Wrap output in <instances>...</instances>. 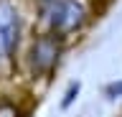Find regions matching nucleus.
<instances>
[{"instance_id": "obj_1", "label": "nucleus", "mask_w": 122, "mask_h": 117, "mask_svg": "<svg viewBox=\"0 0 122 117\" xmlns=\"http://www.w3.org/2000/svg\"><path fill=\"white\" fill-rule=\"evenodd\" d=\"M92 18V3L89 0H61L56 8L38 18L46 33H53L56 38L66 41L76 33H81L86 28Z\"/></svg>"}, {"instance_id": "obj_2", "label": "nucleus", "mask_w": 122, "mask_h": 117, "mask_svg": "<svg viewBox=\"0 0 122 117\" xmlns=\"http://www.w3.org/2000/svg\"><path fill=\"white\" fill-rule=\"evenodd\" d=\"M64 43L66 41L56 38L53 33H36L28 43V51H25V64H28V71L33 79H51V74L59 69L61 54H64Z\"/></svg>"}, {"instance_id": "obj_3", "label": "nucleus", "mask_w": 122, "mask_h": 117, "mask_svg": "<svg viewBox=\"0 0 122 117\" xmlns=\"http://www.w3.org/2000/svg\"><path fill=\"white\" fill-rule=\"evenodd\" d=\"M23 36V15L18 3L0 0V66H10Z\"/></svg>"}, {"instance_id": "obj_4", "label": "nucleus", "mask_w": 122, "mask_h": 117, "mask_svg": "<svg viewBox=\"0 0 122 117\" xmlns=\"http://www.w3.org/2000/svg\"><path fill=\"white\" fill-rule=\"evenodd\" d=\"M0 117H25V112L20 109V104L13 97L0 94Z\"/></svg>"}, {"instance_id": "obj_5", "label": "nucleus", "mask_w": 122, "mask_h": 117, "mask_svg": "<svg viewBox=\"0 0 122 117\" xmlns=\"http://www.w3.org/2000/svg\"><path fill=\"white\" fill-rule=\"evenodd\" d=\"M79 92H81V84H79V81H71V84H69V89L64 92L61 107H64V109H66V107H71V104H74V99L79 97Z\"/></svg>"}, {"instance_id": "obj_6", "label": "nucleus", "mask_w": 122, "mask_h": 117, "mask_svg": "<svg viewBox=\"0 0 122 117\" xmlns=\"http://www.w3.org/2000/svg\"><path fill=\"white\" fill-rule=\"evenodd\" d=\"M104 97L109 99H122V79H114L104 86Z\"/></svg>"}, {"instance_id": "obj_7", "label": "nucleus", "mask_w": 122, "mask_h": 117, "mask_svg": "<svg viewBox=\"0 0 122 117\" xmlns=\"http://www.w3.org/2000/svg\"><path fill=\"white\" fill-rule=\"evenodd\" d=\"M59 3H61V0H33V5H36V15L41 18L43 13H48L51 8H56Z\"/></svg>"}]
</instances>
